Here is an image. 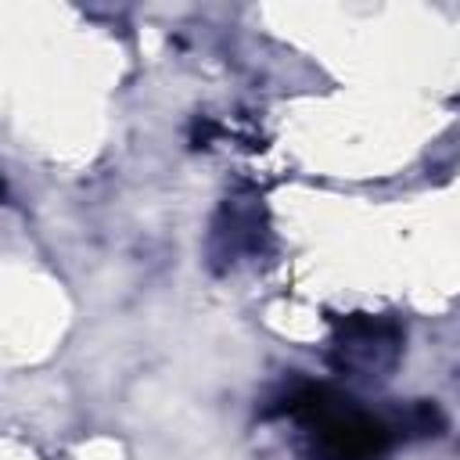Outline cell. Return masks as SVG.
Here are the masks:
<instances>
[{"instance_id": "2", "label": "cell", "mask_w": 460, "mask_h": 460, "mask_svg": "<svg viewBox=\"0 0 460 460\" xmlns=\"http://www.w3.org/2000/svg\"><path fill=\"white\" fill-rule=\"evenodd\" d=\"M402 323L395 316L352 313L334 320L331 334V367L349 377H388L402 352Z\"/></svg>"}, {"instance_id": "3", "label": "cell", "mask_w": 460, "mask_h": 460, "mask_svg": "<svg viewBox=\"0 0 460 460\" xmlns=\"http://www.w3.org/2000/svg\"><path fill=\"white\" fill-rule=\"evenodd\" d=\"M266 237H270V223H266L262 198L255 190H234L212 219L208 259L216 270H226L241 259L262 255Z\"/></svg>"}, {"instance_id": "1", "label": "cell", "mask_w": 460, "mask_h": 460, "mask_svg": "<svg viewBox=\"0 0 460 460\" xmlns=\"http://www.w3.org/2000/svg\"><path fill=\"white\" fill-rule=\"evenodd\" d=\"M266 417H291L305 435L309 460H385L392 446V428L381 417L316 381L284 385Z\"/></svg>"}, {"instance_id": "4", "label": "cell", "mask_w": 460, "mask_h": 460, "mask_svg": "<svg viewBox=\"0 0 460 460\" xmlns=\"http://www.w3.org/2000/svg\"><path fill=\"white\" fill-rule=\"evenodd\" d=\"M399 428L406 435H438L442 431V413L435 402H413L402 417H399Z\"/></svg>"}, {"instance_id": "5", "label": "cell", "mask_w": 460, "mask_h": 460, "mask_svg": "<svg viewBox=\"0 0 460 460\" xmlns=\"http://www.w3.org/2000/svg\"><path fill=\"white\" fill-rule=\"evenodd\" d=\"M0 198H4V180H0Z\"/></svg>"}]
</instances>
